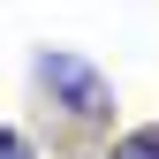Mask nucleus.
Wrapping results in <instances>:
<instances>
[{"mask_svg": "<svg viewBox=\"0 0 159 159\" xmlns=\"http://www.w3.org/2000/svg\"><path fill=\"white\" fill-rule=\"evenodd\" d=\"M30 84L46 98V114H61L76 136L114 129V84H106L98 61H84V53H68V46H38L30 53Z\"/></svg>", "mask_w": 159, "mask_h": 159, "instance_id": "obj_1", "label": "nucleus"}, {"mask_svg": "<svg viewBox=\"0 0 159 159\" xmlns=\"http://www.w3.org/2000/svg\"><path fill=\"white\" fill-rule=\"evenodd\" d=\"M106 159H159V121H136L106 144Z\"/></svg>", "mask_w": 159, "mask_h": 159, "instance_id": "obj_2", "label": "nucleus"}, {"mask_svg": "<svg viewBox=\"0 0 159 159\" xmlns=\"http://www.w3.org/2000/svg\"><path fill=\"white\" fill-rule=\"evenodd\" d=\"M0 159H38V144H30L15 121H0Z\"/></svg>", "mask_w": 159, "mask_h": 159, "instance_id": "obj_3", "label": "nucleus"}]
</instances>
